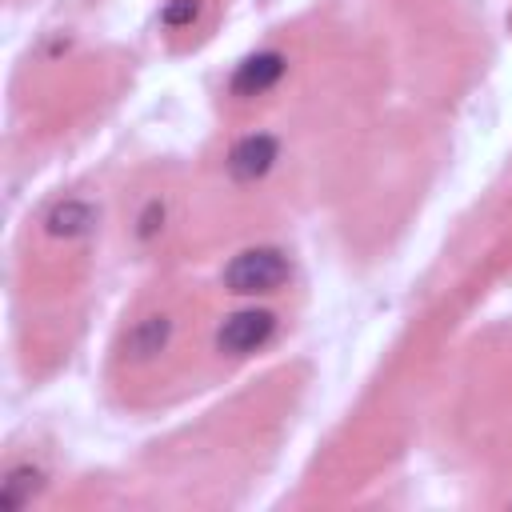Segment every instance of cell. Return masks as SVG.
I'll list each match as a JSON object with an SVG mask.
<instances>
[{
    "mask_svg": "<svg viewBox=\"0 0 512 512\" xmlns=\"http://www.w3.org/2000/svg\"><path fill=\"white\" fill-rule=\"evenodd\" d=\"M196 12H200V0H172L168 8H164V24L168 28H184V24H192L196 20Z\"/></svg>",
    "mask_w": 512,
    "mask_h": 512,
    "instance_id": "8",
    "label": "cell"
},
{
    "mask_svg": "<svg viewBox=\"0 0 512 512\" xmlns=\"http://www.w3.org/2000/svg\"><path fill=\"white\" fill-rule=\"evenodd\" d=\"M280 76H284V56H280V52H256V56H248V60L236 68L232 92H236V96H260V92H268Z\"/></svg>",
    "mask_w": 512,
    "mask_h": 512,
    "instance_id": "4",
    "label": "cell"
},
{
    "mask_svg": "<svg viewBox=\"0 0 512 512\" xmlns=\"http://www.w3.org/2000/svg\"><path fill=\"white\" fill-rule=\"evenodd\" d=\"M92 220H96L92 204H84V200H64V204H56V208L48 212V232H52V236H80V232L92 228Z\"/></svg>",
    "mask_w": 512,
    "mask_h": 512,
    "instance_id": "5",
    "label": "cell"
},
{
    "mask_svg": "<svg viewBox=\"0 0 512 512\" xmlns=\"http://www.w3.org/2000/svg\"><path fill=\"white\" fill-rule=\"evenodd\" d=\"M168 320L164 316H148V320H140L136 328H132V336H128V348H132V356H156L160 348H164V340H168Z\"/></svg>",
    "mask_w": 512,
    "mask_h": 512,
    "instance_id": "6",
    "label": "cell"
},
{
    "mask_svg": "<svg viewBox=\"0 0 512 512\" xmlns=\"http://www.w3.org/2000/svg\"><path fill=\"white\" fill-rule=\"evenodd\" d=\"M288 280V260L276 248H248L240 252L228 268H224V284L240 296H256V292H276Z\"/></svg>",
    "mask_w": 512,
    "mask_h": 512,
    "instance_id": "1",
    "label": "cell"
},
{
    "mask_svg": "<svg viewBox=\"0 0 512 512\" xmlns=\"http://www.w3.org/2000/svg\"><path fill=\"white\" fill-rule=\"evenodd\" d=\"M40 488V472L36 468H16L8 480H4V492H0V504L8 508V512H16V508H24L28 500H32V492Z\"/></svg>",
    "mask_w": 512,
    "mask_h": 512,
    "instance_id": "7",
    "label": "cell"
},
{
    "mask_svg": "<svg viewBox=\"0 0 512 512\" xmlns=\"http://www.w3.org/2000/svg\"><path fill=\"white\" fill-rule=\"evenodd\" d=\"M276 332V316L264 312V308H244L236 316H228L216 332V344L220 352H232V356H244V352H256L268 344V336Z\"/></svg>",
    "mask_w": 512,
    "mask_h": 512,
    "instance_id": "2",
    "label": "cell"
},
{
    "mask_svg": "<svg viewBox=\"0 0 512 512\" xmlns=\"http://www.w3.org/2000/svg\"><path fill=\"white\" fill-rule=\"evenodd\" d=\"M276 160V140L256 132V136H244L232 152H228V172L236 180H260Z\"/></svg>",
    "mask_w": 512,
    "mask_h": 512,
    "instance_id": "3",
    "label": "cell"
}]
</instances>
